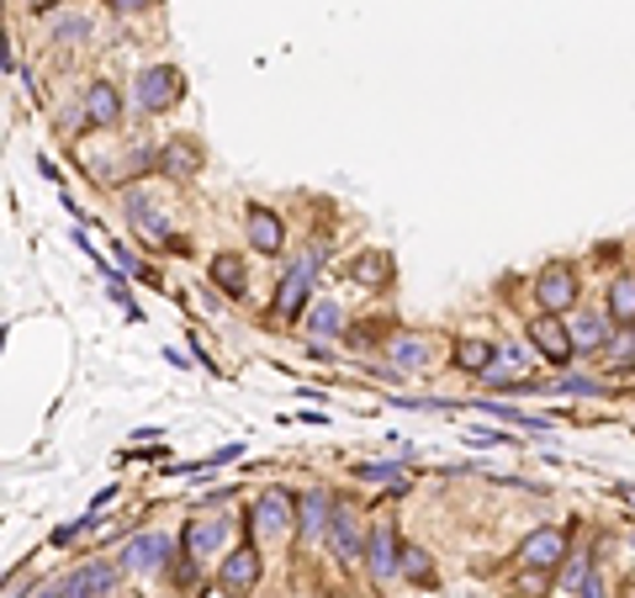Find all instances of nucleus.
I'll return each instance as SVG.
<instances>
[{"mask_svg": "<svg viewBox=\"0 0 635 598\" xmlns=\"http://www.w3.org/2000/svg\"><path fill=\"white\" fill-rule=\"evenodd\" d=\"M329 545H333L339 562H361L365 545H371V540L361 535V509H355L350 498H339L333 514H329Z\"/></svg>", "mask_w": 635, "mask_h": 598, "instance_id": "obj_3", "label": "nucleus"}, {"mask_svg": "<svg viewBox=\"0 0 635 598\" xmlns=\"http://www.w3.org/2000/svg\"><path fill=\"white\" fill-rule=\"evenodd\" d=\"M37 598H64V583H54V588H37Z\"/></svg>", "mask_w": 635, "mask_h": 598, "instance_id": "obj_31", "label": "nucleus"}, {"mask_svg": "<svg viewBox=\"0 0 635 598\" xmlns=\"http://www.w3.org/2000/svg\"><path fill=\"white\" fill-rule=\"evenodd\" d=\"M196 165H202V154L191 149V144H170V149L159 154V170H165V176H175V180H185V176H196Z\"/></svg>", "mask_w": 635, "mask_h": 598, "instance_id": "obj_20", "label": "nucleus"}, {"mask_svg": "<svg viewBox=\"0 0 635 598\" xmlns=\"http://www.w3.org/2000/svg\"><path fill=\"white\" fill-rule=\"evenodd\" d=\"M324 266V249H307V260H297V266L286 270V281H281V292H275V307L271 318H297L307 307V286H313V270Z\"/></svg>", "mask_w": 635, "mask_h": 598, "instance_id": "obj_2", "label": "nucleus"}, {"mask_svg": "<svg viewBox=\"0 0 635 598\" xmlns=\"http://www.w3.org/2000/svg\"><path fill=\"white\" fill-rule=\"evenodd\" d=\"M402 577L419 583V588H434V562H429V551L408 545V551H402Z\"/></svg>", "mask_w": 635, "mask_h": 598, "instance_id": "obj_22", "label": "nucleus"}, {"mask_svg": "<svg viewBox=\"0 0 635 598\" xmlns=\"http://www.w3.org/2000/svg\"><path fill=\"white\" fill-rule=\"evenodd\" d=\"M498 365H503V371H524V365H530V350H524V345H503V350H498Z\"/></svg>", "mask_w": 635, "mask_h": 598, "instance_id": "obj_27", "label": "nucleus"}, {"mask_svg": "<svg viewBox=\"0 0 635 598\" xmlns=\"http://www.w3.org/2000/svg\"><path fill=\"white\" fill-rule=\"evenodd\" d=\"M609 318L614 324H635V275H614L609 281Z\"/></svg>", "mask_w": 635, "mask_h": 598, "instance_id": "obj_19", "label": "nucleus"}, {"mask_svg": "<svg viewBox=\"0 0 635 598\" xmlns=\"http://www.w3.org/2000/svg\"><path fill=\"white\" fill-rule=\"evenodd\" d=\"M582 598H604V583H599V577H582Z\"/></svg>", "mask_w": 635, "mask_h": 598, "instance_id": "obj_30", "label": "nucleus"}, {"mask_svg": "<svg viewBox=\"0 0 635 598\" xmlns=\"http://www.w3.org/2000/svg\"><path fill=\"white\" fill-rule=\"evenodd\" d=\"M393 360L408 365V371H419V365L434 360V345H429V339H393Z\"/></svg>", "mask_w": 635, "mask_h": 598, "instance_id": "obj_21", "label": "nucleus"}, {"mask_svg": "<svg viewBox=\"0 0 635 598\" xmlns=\"http://www.w3.org/2000/svg\"><path fill=\"white\" fill-rule=\"evenodd\" d=\"M48 27H54V37H69V43H86V37H91V16L69 11V16H48Z\"/></svg>", "mask_w": 635, "mask_h": 598, "instance_id": "obj_24", "label": "nucleus"}, {"mask_svg": "<svg viewBox=\"0 0 635 598\" xmlns=\"http://www.w3.org/2000/svg\"><path fill=\"white\" fill-rule=\"evenodd\" d=\"M329 514L333 504L324 498V493H307V498H297V519H303V540H318V530H329Z\"/></svg>", "mask_w": 635, "mask_h": 598, "instance_id": "obj_18", "label": "nucleus"}, {"mask_svg": "<svg viewBox=\"0 0 635 598\" xmlns=\"http://www.w3.org/2000/svg\"><path fill=\"white\" fill-rule=\"evenodd\" d=\"M350 275H355L361 286H371V292H387V286H393V255H387V249H365L361 260L350 266Z\"/></svg>", "mask_w": 635, "mask_h": 598, "instance_id": "obj_13", "label": "nucleus"}, {"mask_svg": "<svg viewBox=\"0 0 635 598\" xmlns=\"http://www.w3.org/2000/svg\"><path fill=\"white\" fill-rule=\"evenodd\" d=\"M117 577L122 567H112V562H86L64 577V598H106L117 588Z\"/></svg>", "mask_w": 635, "mask_h": 598, "instance_id": "obj_7", "label": "nucleus"}, {"mask_svg": "<svg viewBox=\"0 0 635 598\" xmlns=\"http://www.w3.org/2000/svg\"><path fill=\"white\" fill-rule=\"evenodd\" d=\"M313 329H318V334H333V329H339V313H333V302H318V307H313Z\"/></svg>", "mask_w": 635, "mask_h": 598, "instance_id": "obj_28", "label": "nucleus"}, {"mask_svg": "<svg viewBox=\"0 0 635 598\" xmlns=\"http://www.w3.org/2000/svg\"><path fill=\"white\" fill-rule=\"evenodd\" d=\"M535 302H541V313H567L577 302V270L567 260H551L535 275Z\"/></svg>", "mask_w": 635, "mask_h": 598, "instance_id": "obj_4", "label": "nucleus"}, {"mask_svg": "<svg viewBox=\"0 0 635 598\" xmlns=\"http://www.w3.org/2000/svg\"><path fill=\"white\" fill-rule=\"evenodd\" d=\"M572 345H577V350H599V345H604V318L577 313V318H572Z\"/></svg>", "mask_w": 635, "mask_h": 598, "instance_id": "obj_23", "label": "nucleus"}, {"mask_svg": "<svg viewBox=\"0 0 635 598\" xmlns=\"http://www.w3.org/2000/svg\"><path fill=\"white\" fill-rule=\"evenodd\" d=\"M217 588L228 598H249L254 588H260V551H254V540H243L239 551L223 562V572H217Z\"/></svg>", "mask_w": 635, "mask_h": 598, "instance_id": "obj_5", "label": "nucleus"}, {"mask_svg": "<svg viewBox=\"0 0 635 598\" xmlns=\"http://www.w3.org/2000/svg\"><path fill=\"white\" fill-rule=\"evenodd\" d=\"M106 5H112V11H122V16H127V11H144V5H154V0H106Z\"/></svg>", "mask_w": 635, "mask_h": 598, "instance_id": "obj_29", "label": "nucleus"}, {"mask_svg": "<svg viewBox=\"0 0 635 598\" xmlns=\"http://www.w3.org/2000/svg\"><path fill=\"white\" fill-rule=\"evenodd\" d=\"M223 519H196V524H185V535H181V545H185V556L196 562V556H212L217 545H223Z\"/></svg>", "mask_w": 635, "mask_h": 598, "instance_id": "obj_14", "label": "nucleus"}, {"mask_svg": "<svg viewBox=\"0 0 635 598\" xmlns=\"http://www.w3.org/2000/svg\"><path fill=\"white\" fill-rule=\"evenodd\" d=\"M451 360L461 365V371H487V365L498 360V345H492V339H477V334H466V339H455Z\"/></svg>", "mask_w": 635, "mask_h": 598, "instance_id": "obj_15", "label": "nucleus"}, {"mask_svg": "<svg viewBox=\"0 0 635 598\" xmlns=\"http://www.w3.org/2000/svg\"><path fill=\"white\" fill-rule=\"evenodd\" d=\"M365 567H371V577H393L397 567H402V556H397V530L393 524H376L371 530V545H365Z\"/></svg>", "mask_w": 635, "mask_h": 598, "instance_id": "obj_12", "label": "nucleus"}, {"mask_svg": "<svg viewBox=\"0 0 635 598\" xmlns=\"http://www.w3.org/2000/svg\"><path fill=\"white\" fill-rule=\"evenodd\" d=\"M165 556H170V540L149 530V535H133L127 540V551H122V567L127 572H159L165 567Z\"/></svg>", "mask_w": 635, "mask_h": 598, "instance_id": "obj_11", "label": "nucleus"}, {"mask_svg": "<svg viewBox=\"0 0 635 598\" xmlns=\"http://www.w3.org/2000/svg\"><path fill=\"white\" fill-rule=\"evenodd\" d=\"M530 339H535V350H541L545 360H572V324H562V313H541L535 324H530Z\"/></svg>", "mask_w": 635, "mask_h": 598, "instance_id": "obj_8", "label": "nucleus"}, {"mask_svg": "<svg viewBox=\"0 0 635 598\" xmlns=\"http://www.w3.org/2000/svg\"><path fill=\"white\" fill-rule=\"evenodd\" d=\"M562 556H567V530H556V524H545V530H535V535L524 540V562H530V567L556 572Z\"/></svg>", "mask_w": 635, "mask_h": 598, "instance_id": "obj_10", "label": "nucleus"}, {"mask_svg": "<svg viewBox=\"0 0 635 598\" xmlns=\"http://www.w3.org/2000/svg\"><path fill=\"white\" fill-rule=\"evenodd\" d=\"M212 286L228 292V297H243V292H249V275H243L239 255H212Z\"/></svg>", "mask_w": 635, "mask_h": 598, "instance_id": "obj_16", "label": "nucleus"}, {"mask_svg": "<svg viewBox=\"0 0 635 598\" xmlns=\"http://www.w3.org/2000/svg\"><path fill=\"white\" fill-rule=\"evenodd\" d=\"M243 234H249V249L254 255H281V244H286V228H281V217H275L271 207H249V217H243Z\"/></svg>", "mask_w": 635, "mask_h": 598, "instance_id": "obj_9", "label": "nucleus"}, {"mask_svg": "<svg viewBox=\"0 0 635 598\" xmlns=\"http://www.w3.org/2000/svg\"><path fill=\"white\" fill-rule=\"evenodd\" d=\"M292 519H297L292 493H286V487H271V493L249 509V530H260V535H286V530H292Z\"/></svg>", "mask_w": 635, "mask_h": 598, "instance_id": "obj_6", "label": "nucleus"}, {"mask_svg": "<svg viewBox=\"0 0 635 598\" xmlns=\"http://www.w3.org/2000/svg\"><path fill=\"white\" fill-rule=\"evenodd\" d=\"M355 477H365V482H393V487H408V477H402V466H387V461H371V466H355Z\"/></svg>", "mask_w": 635, "mask_h": 598, "instance_id": "obj_25", "label": "nucleus"}, {"mask_svg": "<svg viewBox=\"0 0 635 598\" xmlns=\"http://www.w3.org/2000/svg\"><path fill=\"white\" fill-rule=\"evenodd\" d=\"M545 588H551V572H530V577H519L514 583V598H545Z\"/></svg>", "mask_w": 635, "mask_h": 598, "instance_id": "obj_26", "label": "nucleus"}, {"mask_svg": "<svg viewBox=\"0 0 635 598\" xmlns=\"http://www.w3.org/2000/svg\"><path fill=\"white\" fill-rule=\"evenodd\" d=\"M117 112H122L117 90L91 86V95H86V122H91V127H117Z\"/></svg>", "mask_w": 635, "mask_h": 598, "instance_id": "obj_17", "label": "nucleus"}, {"mask_svg": "<svg viewBox=\"0 0 635 598\" xmlns=\"http://www.w3.org/2000/svg\"><path fill=\"white\" fill-rule=\"evenodd\" d=\"M181 95H185V80L175 64H154V69L138 75V106L144 112H170V106H181Z\"/></svg>", "mask_w": 635, "mask_h": 598, "instance_id": "obj_1", "label": "nucleus"}]
</instances>
